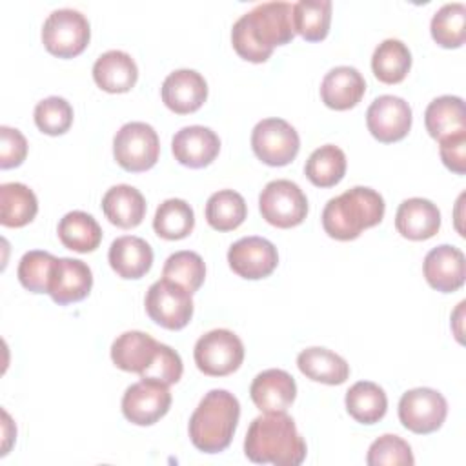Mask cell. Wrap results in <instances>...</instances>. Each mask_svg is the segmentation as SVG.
<instances>
[{
    "instance_id": "12",
    "label": "cell",
    "mask_w": 466,
    "mask_h": 466,
    "mask_svg": "<svg viewBox=\"0 0 466 466\" xmlns=\"http://www.w3.org/2000/svg\"><path fill=\"white\" fill-rule=\"evenodd\" d=\"M171 408V393L167 384L155 379H140L131 384L122 397L124 417L137 426H151L158 422Z\"/></svg>"
},
{
    "instance_id": "22",
    "label": "cell",
    "mask_w": 466,
    "mask_h": 466,
    "mask_svg": "<svg viewBox=\"0 0 466 466\" xmlns=\"http://www.w3.org/2000/svg\"><path fill=\"white\" fill-rule=\"evenodd\" d=\"M107 260L120 279H142L153 264L151 246L135 235H124L111 242Z\"/></svg>"
},
{
    "instance_id": "27",
    "label": "cell",
    "mask_w": 466,
    "mask_h": 466,
    "mask_svg": "<svg viewBox=\"0 0 466 466\" xmlns=\"http://www.w3.org/2000/svg\"><path fill=\"white\" fill-rule=\"evenodd\" d=\"M424 124L426 131L435 140H442L459 131H466L464 100L453 95L433 98L424 111Z\"/></svg>"
},
{
    "instance_id": "39",
    "label": "cell",
    "mask_w": 466,
    "mask_h": 466,
    "mask_svg": "<svg viewBox=\"0 0 466 466\" xmlns=\"http://www.w3.org/2000/svg\"><path fill=\"white\" fill-rule=\"evenodd\" d=\"M35 124L46 135H64L73 124V107L62 96H47L35 106Z\"/></svg>"
},
{
    "instance_id": "18",
    "label": "cell",
    "mask_w": 466,
    "mask_h": 466,
    "mask_svg": "<svg viewBox=\"0 0 466 466\" xmlns=\"http://www.w3.org/2000/svg\"><path fill=\"white\" fill-rule=\"evenodd\" d=\"M249 397L262 413L286 411L297 397V384L288 371L269 368L253 379Z\"/></svg>"
},
{
    "instance_id": "28",
    "label": "cell",
    "mask_w": 466,
    "mask_h": 466,
    "mask_svg": "<svg viewBox=\"0 0 466 466\" xmlns=\"http://www.w3.org/2000/svg\"><path fill=\"white\" fill-rule=\"evenodd\" d=\"M60 242L76 253L95 251L102 242V228L96 218L86 211L66 213L56 228Z\"/></svg>"
},
{
    "instance_id": "4",
    "label": "cell",
    "mask_w": 466,
    "mask_h": 466,
    "mask_svg": "<svg viewBox=\"0 0 466 466\" xmlns=\"http://www.w3.org/2000/svg\"><path fill=\"white\" fill-rule=\"evenodd\" d=\"M384 198L379 191L355 186L328 200L322 209V228L337 240H353L364 229L377 226L384 217Z\"/></svg>"
},
{
    "instance_id": "8",
    "label": "cell",
    "mask_w": 466,
    "mask_h": 466,
    "mask_svg": "<svg viewBox=\"0 0 466 466\" xmlns=\"http://www.w3.org/2000/svg\"><path fill=\"white\" fill-rule=\"evenodd\" d=\"M197 368L209 377H224L237 371L244 360V344L229 329L218 328L204 333L193 350Z\"/></svg>"
},
{
    "instance_id": "32",
    "label": "cell",
    "mask_w": 466,
    "mask_h": 466,
    "mask_svg": "<svg viewBox=\"0 0 466 466\" xmlns=\"http://www.w3.org/2000/svg\"><path fill=\"white\" fill-rule=\"evenodd\" d=\"M304 173L313 186L331 187L346 175V155L339 146L324 144L308 157Z\"/></svg>"
},
{
    "instance_id": "13",
    "label": "cell",
    "mask_w": 466,
    "mask_h": 466,
    "mask_svg": "<svg viewBox=\"0 0 466 466\" xmlns=\"http://www.w3.org/2000/svg\"><path fill=\"white\" fill-rule=\"evenodd\" d=\"M366 126L379 142H399L411 127V107L400 96L380 95L366 111Z\"/></svg>"
},
{
    "instance_id": "33",
    "label": "cell",
    "mask_w": 466,
    "mask_h": 466,
    "mask_svg": "<svg viewBox=\"0 0 466 466\" xmlns=\"http://www.w3.org/2000/svg\"><path fill=\"white\" fill-rule=\"evenodd\" d=\"M195 228L193 208L182 198L164 200L153 218V229L160 238L180 240L186 238Z\"/></svg>"
},
{
    "instance_id": "43",
    "label": "cell",
    "mask_w": 466,
    "mask_h": 466,
    "mask_svg": "<svg viewBox=\"0 0 466 466\" xmlns=\"http://www.w3.org/2000/svg\"><path fill=\"white\" fill-rule=\"evenodd\" d=\"M439 153L442 158V164L457 173H466V131H459L455 135H450L442 140H439Z\"/></svg>"
},
{
    "instance_id": "30",
    "label": "cell",
    "mask_w": 466,
    "mask_h": 466,
    "mask_svg": "<svg viewBox=\"0 0 466 466\" xmlns=\"http://www.w3.org/2000/svg\"><path fill=\"white\" fill-rule=\"evenodd\" d=\"M411 67V53L399 38L382 40L371 55V71L384 84H399Z\"/></svg>"
},
{
    "instance_id": "7",
    "label": "cell",
    "mask_w": 466,
    "mask_h": 466,
    "mask_svg": "<svg viewBox=\"0 0 466 466\" xmlns=\"http://www.w3.org/2000/svg\"><path fill=\"white\" fill-rule=\"evenodd\" d=\"M262 218L280 229L302 224L308 215V198L299 184L288 178H277L264 186L258 197Z\"/></svg>"
},
{
    "instance_id": "37",
    "label": "cell",
    "mask_w": 466,
    "mask_h": 466,
    "mask_svg": "<svg viewBox=\"0 0 466 466\" xmlns=\"http://www.w3.org/2000/svg\"><path fill=\"white\" fill-rule=\"evenodd\" d=\"M56 260V257L42 249H31L24 253L16 269L20 284L31 293H49Z\"/></svg>"
},
{
    "instance_id": "5",
    "label": "cell",
    "mask_w": 466,
    "mask_h": 466,
    "mask_svg": "<svg viewBox=\"0 0 466 466\" xmlns=\"http://www.w3.org/2000/svg\"><path fill=\"white\" fill-rule=\"evenodd\" d=\"M158 155V135L153 126L146 122H127L113 138V157L116 164L129 173L151 169L157 164Z\"/></svg>"
},
{
    "instance_id": "24",
    "label": "cell",
    "mask_w": 466,
    "mask_h": 466,
    "mask_svg": "<svg viewBox=\"0 0 466 466\" xmlns=\"http://www.w3.org/2000/svg\"><path fill=\"white\" fill-rule=\"evenodd\" d=\"M158 344V340L144 331H126L113 340L111 360L122 371L142 375L153 362Z\"/></svg>"
},
{
    "instance_id": "35",
    "label": "cell",
    "mask_w": 466,
    "mask_h": 466,
    "mask_svg": "<svg viewBox=\"0 0 466 466\" xmlns=\"http://www.w3.org/2000/svg\"><path fill=\"white\" fill-rule=\"evenodd\" d=\"M331 22L329 0H300L293 4V29L308 42L326 38Z\"/></svg>"
},
{
    "instance_id": "40",
    "label": "cell",
    "mask_w": 466,
    "mask_h": 466,
    "mask_svg": "<svg viewBox=\"0 0 466 466\" xmlns=\"http://www.w3.org/2000/svg\"><path fill=\"white\" fill-rule=\"evenodd\" d=\"M366 462L370 466H411L415 462L410 444L399 435H380L368 450Z\"/></svg>"
},
{
    "instance_id": "36",
    "label": "cell",
    "mask_w": 466,
    "mask_h": 466,
    "mask_svg": "<svg viewBox=\"0 0 466 466\" xmlns=\"http://www.w3.org/2000/svg\"><path fill=\"white\" fill-rule=\"evenodd\" d=\"M466 5L462 2L444 4L431 16L430 31L433 40L446 49L461 47L466 40Z\"/></svg>"
},
{
    "instance_id": "1",
    "label": "cell",
    "mask_w": 466,
    "mask_h": 466,
    "mask_svg": "<svg viewBox=\"0 0 466 466\" xmlns=\"http://www.w3.org/2000/svg\"><path fill=\"white\" fill-rule=\"evenodd\" d=\"M293 4L289 2H262L244 13L231 29V44L237 55L248 62H266L273 47L291 42Z\"/></svg>"
},
{
    "instance_id": "29",
    "label": "cell",
    "mask_w": 466,
    "mask_h": 466,
    "mask_svg": "<svg viewBox=\"0 0 466 466\" xmlns=\"http://www.w3.org/2000/svg\"><path fill=\"white\" fill-rule=\"evenodd\" d=\"M38 213V200L33 189L22 182L0 186V222L5 228H22Z\"/></svg>"
},
{
    "instance_id": "9",
    "label": "cell",
    "mask_w": 466,
    "mask_h": 466,
    "mask_svg": "<svg viewBox=\"0 0 466 466\" xmlns=\"http://www.w3.org/2000/svg\"><path fill=\"white\" fill-rule=\"evenodd\" d=\"M144 306L153 322L173 331L187 326L193 317L191 293L164 277L149 286Z\"/></svg>"
},
{
    "instance_id": "6",
    "label": "cell",
    "mask_w": 466,
    "mask_h": 466,
    "mask_svg": "<svg viewBox=\"0 0 466 466\" xmlns=\"http://www.w3.org/2000/svg\"><path fill=\"white\" fill-rule=\"evenodd\" d=\"M91 38L87 18L76 9H55L42 25L44 47L58 58L80 55Z\"/></svg>"
},
{
    "instance_id": "25",
    "label": "cell",
    "mask_w": 466,
    "mask_h": 466,
    "mask_svg": "<svg viewBox=\"0 0 466 466\" xmlns=\"http://www.w3.org/2000/svg\"><path fill=\"white\" fill-rule=\"evenodd\" d=\"M102 211L113 226L131 229L144 220L146 198L137 187L129 184H116L102 197Z\"/></svg>"
},
{
    "instance_id": "42",
    "label": "cell",
    "mask_w": 466,
    "mask_h": 466,
    "mask_svg": "<svg viewBox=\"0 0 466 466\" xmlns=\"http://www.w3.org/2000/svg\"><path fill=\"white\" fill-rule=\"evenodd\" d=\"M27 140L20 129L2 126L0 127V167H16L25 160Z\"/></svg>"
},
{
    "instance_id": "17",
    "label": "cell",
    "mask_w": 466,
    "mask_h": 466,
    "mask_svg": "<svg viewBox=\"0 0 466 466\" xmlns=\"http://www.w3.org/2000/svg\"><path fill=\"white\" fill-rule=\"evenodd\" d=\"M175 160L182 166L198 169L211 164L220 151L218 135L206 126H186L171 140Z\"/></svg>"
},
{
    "instance_id": "34",
    "label": "cell",
    "mask_w": 466,
    "mask_h": 466,
    "mask_svg": "<svg viewBox=\"0 0 466 466\" xmlns=\"http://www.w3.org/2000/svg\"><path fill=\"white\" fill-rule=\"evenodd\" d=\"M248 215L246 200L233 189H220L206 202V220L217 231L237 229Z\"/></svg>"
},
{
    "instance_id": "23",
    "label": "cell",
    "mask_w": 466,
    "mask_h": 466,
    "mask_svg": "<svg viewBox=\"0 0 466 466\" xmlns=\"http://www.w3.org/2000/svg\"><path fill=\"white\" fill-rule=\"evenodd\" d=\"M93 80L107 93H127L138 80V67L131 55L111 49L95 60Z\"/></svg>"
},
{
    "instance_id": "41",
    "label": "cell",
    "mask_w": 466,
    "mask_h": 466,
    "mask_svg": "<svg viewBox=\"0 0 466 466\" xmlns=\"http://www.w3.org/2000/svg\"><path fill=\"white\" fill-rule=\"evenodd\" d=\"M182 371H184V366H182L180 355L167 344L160 342L153 362L140 375V379H155V380H160V382L171 386L180 380Z\"/></svg>"
},
{
    "instance_id": "2",
    "label": "cell",
    "mask_w": 466,
    "mask_h": 466,
    "mask_svg": "<svg viewBox=\"0 0 466 466\" xmlns=\"http://www.w3.org/2000/svg\"><path fill=\"white\" fill-rule=\"evenodd\" d=\"M244 453L255 464L299 466L306 459V441L286 411L264 413L251 420Z\"/></svg>"
},
{
    "instance_id": "15",
    "label": "cell",
    "mask_w": 466,
    "mask_h": 466,
    "mask_svg": "<svg viewBox=\"0 0 466 466\" xmlns=\"http://www.w3.org/2000/svg\"><path fill=\"white\" fill-rule=\"evenodd\" d=\"M422 271L426 282L433 289L453 293L462 288L466 279L464 253L451 244H441L426 253Z\"/></svg>"
},
{
    "instance_id": "3",
    "label": "cell",
    "mask_w": 466,
    "mask_h": 466,
    "mask_svg": "<svg viewBox=\"0 0 466 466\" xmlns=\"http://www.w3.org/2000/svg\"><path fill=\"white\" fill-rule=\"evenodd\" d=\"M238 419V399L228 390H211L191 413L189 439L204 453H220L231 444Z\"/></svg>"
},
{
    "instance_id": "31",
    "label": "cell",
    "mask_w": 466,
    "mask_h": 466,
    "mask_svg": "<svg viewBox=\"0 0 466 466\" xmlns=\"http://www.w3.org/2000/svg\"><path fill=\"white\" fill-rule=\"evenodd\" d=\"M346 410L360 424L379 422L388 410L384 390L371 380H359L346 391Z\"/></svg>"
},
{
    "instance_id": "14",
    "label": "cell",
    "mask_w": 466,
    "mask_h": 466,
    "mask_svg": "<svg viewBox=\"0 0 466 466\" xmlns=\"http://www.w3.org/2000/svg\"><path fill=\"white\" fill-rule=\"evenodd\" d=\"M228 262L238 277L258 280L275 271L279 253L273 242L264 237H242L229 246Z\"/></svg>"
},
{
    "instance_id": "26",
    "label": "cell",
    "mask_w": 466,
    "mask_h": 466,
    "mask_svg": "<svg viewBox=\"0 0 466 466\" xmlns=\"http://www.w3.org/2000/svg\"><path fill=\"white\" fill-rule=\"evenodd\" d=\"M297 366L302 375L322 384H342L350 377V364L335 351L320 346L306 348L297 357Z\"/></svg>"
},
{
    "instance_id": "11",
    "label": "cell",
    "mask_w": 466,
    "mask_h": 466,
    "mask_svg": "<svg viewBox=\"0 0 466 466\" xmlns=\"http://www.w3.org/2000/svg\"><path fill=\"white\" fill-rule=\"evenodd\" d=\"M448 415V402L433 388H413L399 400V420L417 435L437 431Z\"/></svg>"
},
{
    "instance_id": "38",
    "label": "cell",
    "mask_w": 466,
    "mask_h": 466,
    "mask_svg": "<svg viewBox=\"0 0 466 466\" xmlns=\"http://www.w3.org/2000/svg\"><path fill=\"white\" fill-rule=\"evenodd\" d=\"M162 277L175 284H180L193 295L204 284L206 264L202 257L195 251H177L166 258Z\"/></svg>"
},
{
    "instance_id": "20",
    "label": "cell",
    "mask_w": 466,
    "mask_h": 466,
    "mask_svg": "<svg viewBox=\"0 0 466 466\" xmlns=\"http://www.w3.org/2000/svg\"><path fill=\"white\" fill-rule=\"evenodd\" d=\"M93 288V273L91 268L78 258L62 257L56 260L49 295L51 299L60 304H71L84 300Z\"/></svg>"
},
{
    "instance_id": "19",
    "label": "cell",
    "mask_w": 466,
    "mask_h": 466,
    "mask_svg": "<svg viewBox=\"0 0 466 466\" xmlns=\"http://www.w3.org/2000/svg\"><path fill=\"white\" fill-rule=\"evenodd\" d=\"M366 93V80L357 67L337 66L329 69L320 82L322 102L335 111L355 107Z\"/></svg>"
},
{
    "instance_id": "21",
    "label": "cell",
    "mask_w": 466,
    "mask_h": 466,
    "mask_svg": "<svg viewBox=\"0 0 466 466\" xmlns=\"http://www.w3.org/2000/svg\"><path fill=\"white\" fill-rule=\"evenodd\" d=\"M395 228L404 238L410 240L431 238L441 228V211L428 198H406L397 208Z\"/></svg>"
},
{
    "instance_id": "16",
    "label": "cell",
    "mask_w": 466,
    "mask_h": 466,
    "mask_svg": "<svg viewBox=\"0 0 466 466\" xmlns=\"http://www.w3.org/2000/svg\"><path fill=\"white\" fill-rule=\"evenodd\" d=\"M162 102L177 115H187L202 107L208 98V82L195 69H177L162 82Z\"/></svg>"
},
{
    "instance_id": "10",
    "label": "cell",
    "mask_w": 466,
    "mask_h": 466,
    "mask_svg": "<svg viewBox=\"0 0 466 466\" xmlns=\"http://www.w3.org/2000/svg\"><path fill=\"white\" fill-rule=\"evenodd\" d=\"M251 147L268 166H288L300 149L297 129L282 118H264L251 131Z\"/></svg>"
}]
</instances>
